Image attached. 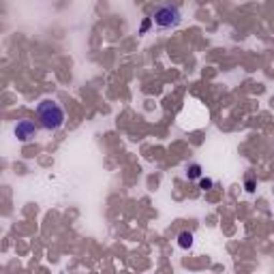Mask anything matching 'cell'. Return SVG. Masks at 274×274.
<instances>
[{"label": "cell", "mask_w": 274, "mask_h": 274, "mask_svg": "<svg viewBox=\"0 0 274 274\" xmlns=\"http://www.w3.org/2000/svg\"><path fill=\"white\" fill-rule=\"evenodd\" d=\"M37 120H39L41 128L54 133V131H60L64 127L67 114H64L60 103H56V101H52V99H45L37 105Z\"/></svg>", "instance_id": "cell-1"}, {"label": "cell", "mask_w": 274, "mask_h": 274, "mask_svg": "<svg viewBox=\"0 0 274 274\" xmlns=\"http://www.w3.org/2000/svg\"><path fill=\"white\" fill-rule=\"evenodd\" d=\"M150 19H152V24L161 30H174L182 24V11H180L178 4L163 2L152 11V18Z\"/></svg>", "instance_id": "cell-2"}, {"label": "cell", "mask_w": 274, "mask_h": 274, "mask_svg": "<svg viewBox=\"0 0 274 274\" xmlns=\"http://www.w3.org/2000/svg\"><path fill=\"white\" fill-rule=\"evenodd\" d=\"M13 135L18 137L21 144L30 142V139L37 135V125L32 120H19L18 125L13 127Z\"/></svg>", "instance_id": "cell-3"}, {"label": "cell", "mask_w": 274, "mask_h": 274, "mask_svg": "<svg viewBox=\"0 0 274 274\" xmlns=\"http://www.w3.org/2000/svg\"><path fill=\"white\" fill-rule=\"evenodd\" d=\"M176 242H178L182 251H189V249H193V244H195V236H193V232H189V229H184V232L178 234Z\"/></svg>", "instance_id": "cell-4"}, {"label": "cell", "mask_w": 274, "mask_h": 274, "mask_svg": "<svg viewBox=\"0 0 274 274\" xmlns=\"http://www.w3.org/2000/svg\"><path fill=\"white\" fill-rule=\"evenodd\" d=\"M203 176V167L200 163H191L189 167H186V178L189 180H197V178H201Z\"/></svg>", "instance_id": "cell-5"}, {"label": "cell", "mask_w": 274, "mask_h": 274, "mask_svg": "<svg viewBox=\"0 0 274 274\" xmlns=\"http://www.w3.org/2000/svg\"><path fill=\"white\" fill-rule=\"evenodd\" d=\"M255 189H257V178H255L253 171H249V174L244 176V191L246 193H255Z\"/></svg>", "instance_id": "cell-6"}, {"label": "cell", "mask_w": 274, "mask_h": 274, "mask_svg": "<svg viewBox=\"0 0 274 274\" xmlns=\"http://www.w3.org/2000/svg\"><path fill=\"white\" fill-rule=\"evenodd\" d=\"M197 182H200V189H201V191H210L212 186H214V180H212V178H206V176L197 178Z\"/></svg>", "instance_id": "cell-7"}, {"label": "cell", "mask_w": 274, "mask_h": 274, "mask_svg": "<svg viewBox=\"0 0 274 274\" xmlns=\"http://www.w3.org/2000/svg\"><path fill=\"white\" fill-rule=\"evenodd\" d=\"M150 28H152V19L146 18V19L142 21V26H139V35H146V32H148Z\"/></svg>", "instance_id": "cell-8"}]
</instances>
